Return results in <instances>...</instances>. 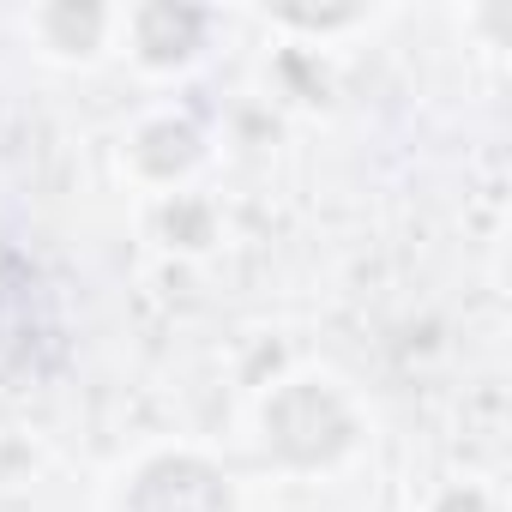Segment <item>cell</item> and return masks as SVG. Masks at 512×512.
<instances>
[{"instance_id":"1","label":"cell","mask_w":512,"mask_h":512,"mask_svg":"<svg viewBox=\"0 0 512 512\" xmlns=\"http://www.w3.org/2000/svg\"><path fill=\"white\" fill-rule=\"evenodd\" d=\"M133 512H229V488L193 458H163L133 488Z\"/></svg>"}]
</instances>
